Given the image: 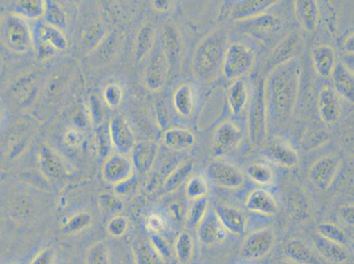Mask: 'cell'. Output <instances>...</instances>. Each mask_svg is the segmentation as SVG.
Here are the masks:
<instances>
[{
	"instance_id": "obj_1",
	"label": "cell",
	"mask_w": 354,
	"mask_h": 264,
	"mask_svg": "<svg viewBox=\"0 0 354 264\" xmlns=\"http://www.w3.org/2000/svg\"><path fill=\"white\" fill-rule=\"evenodd\" d=\"M301 78L298 59L289 61L270 70L263 82V93L269 124L284 126L291 120L297 103Z\"/></svg>"
},
{
	"instance_id": "obj_2",
	"label": "cell",
	"mask_w": 354,
	"mask_h": 264,
	"mask_svg": "<svg viewBox=\"0 0 354 264\" xmlns=\"http://www.w3.org/2000/svg\"><path fill=\"white\" fill-rule=\"evenodd\" d=\"M228 45L230 34L223 26L214 28L199 41L191 64L192 75L198 82L209 84L218 79Z\"/></svg>"
},
{
	"instance_id": "obj_3",
	"label": "cell",
	"mask_w": 354,
	"mask_h": 264,
	"mask_svg": "<svg viewBox=\"0 0 354 264\" xmlns=\"http://www.w3.org/2000/svg\"><path fill=\"white\" fill-rule=\"evenodd\" d=\"M0 39L15 53L25 54L33 50V35L28 21L12 12L0 19Z\"/></svg>"
},
{
	"instance_id": "obj_4",
	"label": "cell",
	"mask_w": 354,
	"mask_h": 264,
	"mask_svg": "<svg viewBox=\"0 0 354 264\" xmlns=\"http://www.w3.org/2000/svg\"><path fill=\"white\" fill-rule=\"evenodd\" d=\"M248 136L255 147L265 144L268 138L269 120L267 113L263 83L257 85L250 98L247 112Z\"/></svg>"
},
{
	"instance_id": "obj_5",
	"label": "cell",
	"mask_w": 354,
	"mask_h": 264,
	"mask_svg": "<svg viewBox=\"0 0 354 264\" xmlns=\"http://www.w3.org/2000/svg\"><path fill=\"white\" fill-rule=\"evenodd\" d=\"M33 49L40 61L53 59L59 53L68 49V40L64 31L44 21H38L32 28Z\"/></svg>"
},
{
	"instance_id": "obj_6",
	"label": "cell",
	"mask_w": 354,
	"mask_h": 264,
	"mask_svg": "<svg viewBox=\"0 0 354 264\" xmlns=\"http://www.w3.org/2000/svg\"><path fill=\"white\" fill-rule=\"evenodd\" d=\"M256 62L255 51L249 45L236 41L228 45L221 74L228 80L241 79L252 70Z\"/></svg>"
},
{
	"instance_id": "obj_7",
	"label": "cell",
	"mask_w": 354,
	"mask_h": 264,
	"mask_svg": "<svg viewBox=\"0 0 354 264\" xmlns=\"http://www.w3.org/2000/svg\"><path fill=\"white\" fill-rule=\"evenodd\" d=\"M276 234L271 227L260 228L247 235L240 247V256L248 261L266 258L276 244Z\"/></svg>"
},
{
	"instance_id": "obj_8",
	"label": "cell",
	"mask_w": 354,
	"mask_h": 264,
	"mask_svg": "<svg viewBox=\"0 0 354 264\" xmlns=\"http://www.w3.org/2000/svg\"><path fill=\"white\" fill-rule=\"evenodd\" d=\"M220 10V18L223 21L234 22L247 20L268 12L272 6L281 1L275 0H240L224 1Z\"/></svg>"
},
{
	"instance_id": "obj_9",
	"label": "cell",
	"mask_w": 354,
	"mask_h": 264,
	"mask_svg": "<svg viewBox=\"0 0 354 264\" xmlns=\"http://www.w3.org/2000/svg\"><path fill=\"white\" fill-rule=\"evenodd\" d=\"M241 128L231 120H225L218 125L212 133L211 153L215 159H221L236 150L243 140Z\"/></svg>"
},
{
	"instance_id": "obj_10",
	"label": "cell",
	"mask_w": 354,
	"mask_h": 264,
	"mask_svg": "<svg viewBox=\"0 0 354 264\" xmlns=\"http://www.w3.org/2000/svg\"><path fill=\"white\" fill-rule=\"evenodd\" d=\"M234 24L241 33L251 35L260 41L272 39V37L281 33L283 28L281 19L268 12L247 20L234 22Z\"/></svg>"
},
{
	"instance_id": "obj_11",
	"label": "cell",
	"mask_w": 354,
	"mask_h": 264,
	"mask_svg": "<svg viewBox=\"0 0 354 264\" xmlns=\"http://www.w3.org/2000/svg\"><path fill=\"white\" fill-rule=\"evenodd\" d=\"M207 176L215 185L227 189H240L246 182L245 175L239 167L221 159L208 164Z\"/></svg>"
},
{
	"instance_id": "obj_12",
	"label": "cell",
	"mask_w": 354,
	"mask_h": 264,
	"mask_svg": "<svg viewBox=\"0 0 354 264\" xmlns=\"http://www.w3.org/2000/svg\"><path fill=\"white\" fill-rule=\"evenodd\" d=\"M263 154L270 162L286 169H292L300 162L297 151L281 137H273L266 140L263 144Z\"/></svg>"
},
{
	"instance_id": "obj_13",
	"label": "cell",
	"mask_w": 354,
	"mask_h": 264,
	"mask_svg": "<svg viewBox=\"0 0 354 264\" xmlns=\"http://www.w3.org/2000/svg\"><path fill=\"white\" fill-rule=\"evenodd\" d=\"M341 164V158L336 154H327L319 158L312 164L310 169L312 183L320 191H327L336 179Z\"/></svg>"
},
{
	"instance_id": "obj_14",
	"label": "cell",
	"mask_w": 354,
	"mask_h": 264,
	"mask_svg": "<svg viewBox=\"0 0 354 264\" xmlns=\"http://www.w3.org/2000/svg\"><path fill=\"white\" fill-rule=\"evenodd\" d=\"M170 64L162 48L153 50L144 73V83L148 90L160 91L169 78Z\"/></svg>"
},
{
	"instance_id": "obj_15",
	"label": "cell",
	"mask_w": 354,
	"mask_h": 264,
	"mask_svg": "<svg viewBox=\"0 0 354 264\" xmlns=\"http://www.w3.org/2000/svg\"><path fill=\"white\" fill-rule=\"evenodd\" d=\"M304 46V40L300 32L292 31L283 37L270 55L268 66L271 70L289 61L298 59Z\"/></svg>"
},
{
	"instance_id": "obj_16",
	"label": "cell",
	"mask_w": 354,
	"mask_h": 264,
	"mask_svg": "<svg viewBox=\"0 0 354 264\" xmlns=\"http://www.w3.org/2000/svg\"><path fill=\"white\" fill-rule=\"evenodd\" d=\"M102 175L109 185H117L134 175L131 158L121 153L109 154L102 165Z\"/></svg>"
},
{
	"instance_id": "obj_17",
	"label": "cell",
	"mask_w": 354,
	"mask_h": 264,
	"mask_svg": "<svg viewBox=\"0 0 354 264\" xmlns=\"http://www.w3.org/2000/svg\"><path fill=\"white\" fill-rule=\"evenodd\" d=\"M38 162L41 172L50 181H61L68 176L63 158L48 144H41L38 150Z\"/></svg>"
},
{
	"instance_id": "obj_18",
	"label": "cell",
	"mask_w": 354,
	"mask_h": 264,
	"mask_svg": "<svg viewBox=\"0 0 354 264\" xmlns=\"http://www.w3.org/2000/svg\"><path fill=\"white\" fill-rule=\"evenodd\" d=\"M109 132L112 147H115L118 153L124 155L131 153L136 141L133 130L123 117L118 115L111 119L109 124Z\"/></svg>"
},
{
	"instance_id": "obj_19",
	"label": "cell",
	"mask_w": 354,
	"mask_h": 264,
	"mask_svg": "<svg viewBox=\"0 0 354 264\" xmlns=\"http://www.w3.org/2000/svg\"><path fill=\"white\" fill-rule=\"evenodd\" d=\"M159 154V144L153 140L138 141L131 152V160L135 171L146 175L153 169Z\"/></svg>"
},
{
	"instance_id": "obj_20",
	"label": "cell",
	"mask_w": 354,
	"mask_h": 264,
	"mask_svg": "<svg viewBox=\"0 0 354 264\" xmlns=\"http://www.w3.org/2000/svg\"><path fill=\"white\" fill-rule=\"evenodd\" d=\"M196 229L199 241L208 247L224 243L227 237V231L221 223L214 211L210 209Z\"/></svg>"
},
{
	"instance_id": "obj_21",
	"label": "cell",
	"mask_w": 354,
	"mask_h": 264,
	"mask_svg": "<svg viewBox=\"0 0 354 264\" xmlns=\"http://www.w3.org/2000/svg\"><path fill=\"white\" fill-rule=\"evenodd\" d=\"M214 211L227 232L236 236L245 234L247 218L239 208L227 204H218Z\"/></svg>"
},
{
	"instance_id": "obj_22",
	"label": "cell",
	"mask_w": 354,
	"mask_h": 264,
	"mask_svg": "<svg viewBox=\"0 0 354 264\" xmlns=\"http://www.w3.org/2000/svg\"><path fill=\"white\" fill-rule=\"evenodd\" d=\"M317 111L321 120L328 125H333L340 115V96L331 86H325L317 96Z\"/></svg>"
},
{
	"instance_id": "obj_23",
	"label": "cell",
	"mask_w": 354,
	"mask_h": 264,
	"mask_svg": "<svg viewBox=\"0 0 354 264\" xmlns=\"http://www.w3.org/2000/svg\"><path fill=\"white\" fill-rule=\"evenodd\" d=\"M315 252L324 260L333 264H346L349 262L351 256L348 249L343 245L325 239L318 234L312 236Z\"/></svg>"
},
{
	"instance_id": "obj_24",
	"label": "cell",
	"mask_w": 354,
	"mask_h": 264,
	"mask_svg": "<svg viewBox=\"0 0 354 264\" xmlns=\"http://www.w3.org/2000/svg\"><path fill=\"white\" fill-rule=\"evenodd\" d=\"M245 207L253 214L272 217L278 214L279 207L274 196L266 189H256L250 192L245 200Z\"/></svg>"
},
{
	"instance_id": "obj_25",
	"label": "cell",
	"mask_w": 354,
	"mask_h": 264,
	"mask_svg": "<svg viewBox=\"0 0 354 264\" xmlns=\"http://www.w3.org/2000/svg\"><path fill=\"white\" fill-rule=\"evenodd\" d=\"M311 59L317 75L323 79L330 78L337 64L336 51L329 44L317 45L312 49Z\"/></svg>"
},
{
	"instance_id": "obj_26",
	"label": "cell",
	"mask_w": 354,
	"mask_h": 264,
	"mask_svg": "<svg viewBox=\"0 0 354 264\" xmlns=\"http://www.w3.org/2000/svg\"><path fill=\"white\" fill-rule=\"evenodd\" d=\"M162 50L171 64L181 63L183 55V41L181 34L175 26L167 24L162 32Z\"/></svg>"
},
{
	"instance_id": "obj_27",
	"label": "cell",
	"mask_w": 354,
	"mask_h": 264,
	"mask_svg": "<svg viewBox=\"0 0 354 264\" xmlns=\"http://www.w3.org/2000/svg\"><path fill=\"white\" fill-rule=\"evenodd\" d=\"M296 18L301 28L308 33H314L319 24L320 10L315 0H296L294 1Z\"/></svg>"
},
{
	"instance_id": "obj_28",
	"label": "cell",
	"mask_w": 354,
	"mask_h": 264,
	"mask_svg": "<svg viewBox=\"0 0 354 264\" xmlns=\"http://www.w3.org/2000/svg\"><path fill=\"white\" fill-rule=\"evenodd\" d=\"M162 142L167 149L183 153L195 147L196 137L191 130L185 128H170L164 131Z\"/></svg>"
},
{
	"instance_id": "obj_29",
	"label": "cell",
	"mask_w": 354,
	"mask_h": 264,
	"mask_svg": "<svg viewBox=\"0 0 354 264\" xmlns=\"http://www.w3.org/2000/svg\"><path fill=\"white\" fill-rule=\"evenodd\" d=\"M333 80V88L335 92L346 99V101L353 102L354 95V77L353 70L346 64L339 62L335 66L330 76Z\"/></svg>"
},
{
	"instance_id": "obj_30",
	"label": "cell",
	"mask_w": 354,
	"mask_h": 264,
	"mask_svg": "<svg viewBox=\"0 0 354 264\" xmlns=\"http://www.w3.org/2000/svg\"><path fill=\"white\" fill-rule=\"evenodd\" d=\"M286 259L297 264H322L320 256L305 241L292 238L285 244Z\"/></svg>"
},
{
	"instance_id": "obj_31",
	"label": "cell",
	"mask_w": 354,
	"mask_h": 264,
	"mask_svg": "<svg viewBox=\"0 0 354 264\" xmlns=\"http://www.w3.org/2000/svg\"><path fill=\"white\" fill-rule=\"evenodd\" d=\"M38 89V78L34 73H31L15 80L11 93L12 98L18 104L28 106L35 101Z\"/></svg>"
},
{
	"instance_id": "obj_32",
	"label": "cell",
	"mask_w": 354,
	"mask_h": 264,
	"mask_svg": "<svg viewBox=\"0 0 354 264\" xmlns=\"http://www.w3.org/2000/svg\"><path fill=\"white\" fill-rule=\"evenodd\" d=\"M226 98L231 114L234 117L241 115L249 105L250 93L247 84L241 79L234 80L228 86Z\"/></svg>"
},
{
	"instance_id": "obj_33",
	"label": "cell",
	"mask_w": 354,
	"mask_h": 264,
	"mask_svg": "<svg viewBox=\"0 0 354 264\" xmlns=\"http://www.w3.org/2000/svg\"><path fill=\"white\" fill-rule=\"evenodd\" d=\"M33 137V128L30 125L21 124L9 138L6 158L10 160L19 159L28 149Z\"/></svg>"
},
{
	"instance_id": "obj_34",
	"label": "cell",
	"mask_w": 354,
	"mask_h": 264,
	"mask_svg": "<svg viewBox=\"0 0 354 264\" xmlns=\"http://www.w3.org/2000/svg\"><path fill=\"white\" fill-rule=\"evenodd\" d=\"M156 30L153 24L147 23L141 27L135 38L134 59L138 63L143 61L152 53L156 45Z\"/></svg>"
},
{
	"instance_id": "obj_35",
	"label": "cell",
	"mask_w": 354,
	"mask_h": 264,
	"mask_svg": "<svg viewBox=\"0 0 354 264\" xmlns=\"http://www.w3.org/2000/svg\"><path fill=\"white\" fill-rule=\"evenodd\" d=\"M134 264H167L149 240L137 237L131 243Z\"/></svg>"
},
{
	"instance_id": "obj_36",
	"label": "cell",
	"mask_w": 354,
	"mask_h": 264,
	"mask_svg": "<svg viewBox=\"0 0 354 264\" xmlns=\"http://www.w3.org/2000/svg\"><path fill=\"white\" fill-rule=\"evenodd\" d=\"M173 106L183 118H189L195 111V93L189 84H183L173 93Z\"/></svg>"
},
{
	"instance_id": "obj_37",
	"label": "cell",
	"mask_w": 354,
	"mask_h": 264,
	"mask_svg": "<svg viewBox=\"0 0 354 264\" xmlns=\"http://www.w3.org/2000/svg\"><path fill=\"white\" fill-rule=\"evenodd\" d=\"M108 35L107 28L101 20H93L84 27L82 45L84 50L92 53Z\"/></svg>"
},
{
	"instance_id": "obj_38",
	"label": "cell",
	"mask_w": 354,
	"mask_h": 264,
	"mask_svg": "<svg viewBox=\"0 0 354 264\" xmlns=\"http://www.w3.org/2000/svg\"><path fill=\"white\" fill-rule=\"evenodd\" d=\"M194 163L192 160H186L177 165L164 180L162 185L163 192L165 194H172L188 181L192 176Z\"/></svg>"
},
{
	"instance_id": "obj_39",
	"label": "cell",
	"mask_w": 354,
	"mask_h": 264,
	"mask_svg": "<svg viewBox=\"0 0 354 264\" xmlns=\"http://www.w3.org/2000/svg\"><path fill=\"white\" fill-rule=\"evenodd\" d=\"M44 8V0H22L12 5L11 12L21 16L25 20L37 21L43 19Z\"/></svg>"
},
{
	"instance_id": "obj_40",
	"label": "cell",
	"mask_w": 354,
	"mask_h": 264,
	"mask_svg": "<svg viewBox=\"0 0 354 264\" xmlns=\"http://www.w3.org/2000/svg\"><path fill=\"white\" fill-rule=\"evenodd\" d=\"M43 19L45 23L62 31L66 30L68 27V17H67L66 12L59 3L53 1V0L45 1Z\"/></svg>"
},
{
	"instance_id": "obj_41",
	"label": "cell",
	"mask_w": 354,
	"mask_h": 264,
	"mask_svg": "<svg viewBox=\"0 0 354 264\" xmlns=\"http://www.w3.org/2000/svg\"><path fill=\"white\" fill-rule=\"evenodd\" d=\"M174 251L179 263L189 264L192 262L194 256V241L188 231L180 232L177 235Z\"/></svg>"
},
{
	"instance_id": "obj_42",
	"label": "cell",
	"mask_w": 354,
	"mask_h": 264,
	"mask_svg": "<svg viewBox=\"0 0 354 264\" xmlns=\"http://www.w3.org/2000/svg\"><path fill=\"white\" fill-rule=\"evenodd\" d=\"M245 173L248 178L259 185H271L275 180L274 170L266 163H251L246 167Z\"/></svg>"
},
{
	"instance_id": "obj_43",
	"label": "cell",
	"mask_w": 354,
	"mask_h": 264,
	"mask_svg": "<svg viewBox=\"0 0 354 264\" xmlns=\"http://www.w3.org/2000/svg\"><path fill=\"white\" fill-rule=\"evenodd\" d=\"M209 199L203 198L192 201L191 205L186 212L185 225L187 229H195L201 224L203 218L209 210Z\"/></svg>"
},
{
	"instance_id": "obj_44",
	"label": "cell",
	"mask_w": 354,
	"mask_h": 264,
	"mask_svg": "<svg viewBox=\"0 0 354 264\" xmlns=\"http://www.w3.org/2000/svg\"><path fill=\"white\" fill-rule=\"evenodd\" d=\"M317 234L321 235L325 239L343 245L346 247L351 244L350 237L346 233V231L341 228L339 225L333 223V222H323V223L318 225Z\"/></svg>"
},
{
	"instance_id": "obj_45",
	"label": "cell",
	"mask_w": 354,
	"mask_h": 264,
	"mask_svg": "<svg viewBox=\"0 0 354 264\" xmlns=\"http://www.w3.org/2000/svg\"><path fill=\"white\" fill-rule=\"evenodd\" d=\"M93 216L86 211H80L74 214L62 227V233L66 235H73L80 233L91 225Z\"/></svg>"
},
{
	"instance_id": "obj_46",
	"label": "cell",
	"mask_w": 354,
	"mask_h": 264,
	"mask_svg": "<svg viewBox=\"0 0 354 264\" xmlns=\"http://www.w3.org/2000/svg\"><path fill=\"white\" fill-rule=\"evenodd\" d=\"M208 192L207 179L201 175L192 176L186 182L185 194L189 200L207 198Z\"/></svg>"
},
{
	"instance_id": "obj_47",
	"label": "cell",
	"mask_w": 354,
	"mask_h": 264,
	"mask_svg": "<svg viewBox=\"0 0 354 264\" xmlns=\"http://www.w3.org/2000/svg\"><path fill=\"white\" fill-rule=\"evenodd\" d=\"M85 264H111L109 249L105 241H97L88 247Z\"/></svg>"
},
{
	"instance_id": "obj_48",
	"label": "cell",
	"mask_w": 354,
	"mask_h": 264,
	"mask_svg": "<svg viewBox=\"0 0 354 264\" xmlns=\"http://www.w3.org/2000/svg\"><path fill=\"white\" fill-rule=\"evenodd\" d=\"M98 205L102 214L114 217L124 210V202L120 196L112 193H102L100 195Z\"/></svg>"
},
{
	"instance_id": "obj_49",
	"label": "cell",
	"mask_w": 354,
	"mask_h": 264,
	"mask_svg": "<svg viewBox=\"0 0 354 264\" xmlns=\"http://www.w3.org/2000/svg\"><path fill=\"white\" fill-rule=\"evenodd\" d=\"M124 98V90L117 83L109 84L104 91V100L109 109H118Z\"/></svg>"
},
{
	"instance_id": "obj_50",
	"label": "cell",
	"mask_w": 354,
	"mask_h": 264,
	"mask_svg": "<svg viewBox=\"0 0 354 264\" xmlns=\"http://www.w3.org/2000/svg\"><path fill=\"white\" fill-rule=\"evenodd\" d=\"M148 240L153 245L158 254L162 256L164 262L167 264L169 263L172 258V249L166 238L163 237L160 234L152 233L149 238H148Z\"/></svg>"
},
{
	"instance_id": "obj_51",
	"label": "cell",
	"mask_w": 354,
	"mask_h": 264,
	"mask_svg": "<svg viewBox=\"0 0 354 264\" xmlns=\"http://www.w3.org/2000/svg\"><path fill=\"white\" fill-rule=\"evenodd\" d=\"M129 229V220L124 215H115L107 224V232L114 238L124 236Z\"/></svg>"
},
{
	"instance_id": "obj_52",
	"label": "cell",
	"mask_w": 354,
	"mask_h": 264,
	"mask_svg": "<svg viewBox=\"0 0 354 264\" xmlns=\"http://www.w3.org/2000/svg\"><path fill=\"white\" fill-rule=\"evenodd\" d=\"M96 144H97L100 156L107 158L112 144L109 137V127L106 129L104 124L100 125L96 131Z\"/></svg>"
},
{
	"instance_id": "obj_53",
	"label": "cell",
	"mask_w": 354,
	"mask_h": 264,
	"mask_svg": "<svg viewBox=\"0 0 354 264\" xmlns=\"http://www.w3.org/2000/svg\"><path fill=\"white\" fill-rule=\"evenodd\" d=\"M304 201L301 198H296V200L292 202L290 214L296 221H304L310 217V209L307 202Z\"/></svg>"
},
{
	"instance_id": "obj_54",
	"label": "cell",
	"mask_w": 354,
	"mask_h": 264,
	"mask_svg": "<svg viewBox=\"0 0 354 264\" xmlns=\"http://www.w3.org/2000/svg\"><path fill=\"white\" fill-rule=\"evenodd\" d=\"M138 186H140L138 178L136 176L133 175L130 178L125 180V181L115 185V194L119 196H127L133 194V193L137 191Z\"/></svg>"
},
{
	"instance_id": "obj_55",
	"label": "cell",
	"mask_w": 354,
	"mask_h": 264,
	"mask_svg": "<svg viewBox=\"0 0 354 264\" xmlns=\"http://www.w3.org/2000/svg\"><path fill=\"white\" fill-rule=\"evenodd\" d=\"M100 102H101L100 100L95 95L90 98V115H91V121L95 127L104 124V111Z\"/></svg>"
},
{
	"instance_id": "obj_56",
	"label": "cell",
	"mask_w": 354,
	"mask_h": 264,
	"mask_svg": "<svg viewBox=\"0 0 354 264\" xmlns=\"http://www.w3.org/2000/svg\"><path fill=\"white\" fill-rule=\"evenodd\" d=\"M85 140V136L82 131L76 130V129H71V130L64 132L63 136V142L69 148H78L82 146Z\"/></svg>"
},
{
	"instance_id": "obj_57",
	"label": "cell",
	"mask_w": 354,
	"mask_h": 264,
	"mask_svg": "<svg viewBox=\"0 0 354 264\" xmlns=\"http://www.w3.org/2000/svg\"><path fill=\"white\" fill-rule=\"evenodd\" d=\"M56 251L53 247H46L35 254L30 264H55Z\"/></svg>"
},
{
	"instance_id": "obj_58",
	"label": "cell",
	"mask_w": 354,
	"mask_h": 264,
	"mask_svg": "<svg viewBox=\"0 0 354 264\" xmlns=\"http://www.w3.org/2000/svg\"><path fill=\"white\" fill-rule=\"evenodd\" d=\"M147 227L154 234H160L165 228L166 222L159 214L150 215L147 218Z\"/></svg>"
},
{
	"instance_id": "obj_59",
	"label": "cell",
	"mask_w": 354,
	"mask_h": 264,
	"mask_svg": "<svg viewBox=\"0 0 354 264\" xmlns=\"http://www.w3.org/2000/svg\"><path fill=\"white\" fill-rule=\"evenodd\" d=\"M354 207L353 204H346L340 208L339 216L344 224L353 227L354 224Z\"/></svg>"
},
{
	"instance_id": "obj_60",
	"label": "cell",
	"mask_w": 354,
	"mask_h": 264,
	"mask_svg": "<svg viewBox=\"0 0 354 264\" xmlns=\"http://www.w3.org/2000/svg\"><path fill=\"white\" fill-rule=\"evenodd\" d=\"M169 210L174 220L180 222L183 220V207L179 202H171L169 205Z\"/></svg>"
},
{
	"instance_id": "obj_61",
	"label": "cell",
	"mask_w": 354,
	"mask_h": 264,
	"mask_svg": "<svg viewBox=\"0 0 354 264\" xmlns=\"http://www.w3.org/2000/svg\"><path fill=\"white\" fill-rule=\"evenodd\" d=\"M152 3L154 10L159 12H167L172 8V2L169 0H154Z\"/></svg>"
},
{
	"instance_id": "obj_62",
	"label": "cell",
	"mask_w": 354,
	"mask_h": 264,
	"mask_svg": "<svg viewBox=\"0 0 354 264\" xmlns=\"http://www.w3.org/2000/svg\"><path fill=\"white\" fill-rule=\"evenodd\" d=\"M354 34L353 32L350 33L343 41V48L344 53L346 54L351 55V56H353L354 53Z\"/></svg>"
},
{
	"instance_id": "obj_63",
	"label": "cell",
	"mask_w": 354,
	"mask_h": 264,
	"mask_svg": "<svg viewBox=\"0 0 354 264\" xmlns=\"http://www.w3.org/2000/svg\"><path fill=\"white\" fill-rule=\"evenodd\" d=\"M274 264H297L288 259L279 260L274 263Z\"/></svg>"
}]
</instances>
